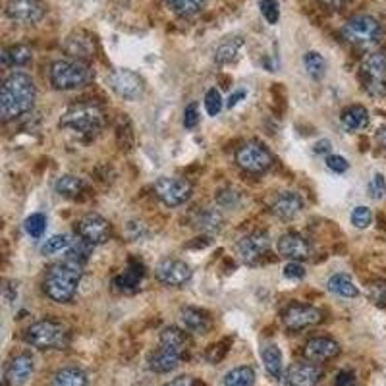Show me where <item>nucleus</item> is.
I'll return each instance as SVG.
<instances>
[{
	"label": "nucleus",
	"instance_id": "1",
	"mask_svg": "<svg viewBox=\"0 0 386 386\" xmlns=\"http://www.w3.org/2000/svg\"><path fill=\"white\" fill-rule=\"evenodd\" d=\"M37 89L33 79L23 72H12L2 81L0 91V116L4 122L20 118L23 114L31 113L35 105Z\"/></svg>",
	"mask_w": 386,
	"mask_h": 386
},
{
	"label": "nucleus",
	"instance_id": "2",
	"mask_svg": "<svg viewBox=\"0 0 386 386\" xmlns=\"http://www.w3.org/2000/svg\"><path fill=\"white\" fill-rule=\"evenodd\" d=\"M85 263L64 255L62 261L50 265L45 280H42V292L57 303H70L77 294L79 282L84 276Z\"/></svg>",
	"mask_w": 386,
	"mask_h": 386
},
{
	"label": "nucleus",
	"instance_id": "3",
	"mask_svg": "<svg viewBox=\"0 0 386 386\" xmlns=\"http://www.w3.org/2000/svg\"><path fill=\"white\" fill-rule=\"evenodd\" d=\"M188 346H190V340L186 330L166 327L161 332V348L149 358V369L159 375L174 371L186 356Z\"/></svg>",
	"mask_w": 386,
	"mask_h": 386
},
{
	"label": "nucleus",
	"instance_id": "4",
	"mask_svg": "<svg viewBox=\"0 0 386 386\" xmlns=\"http://www.w3.org/2000/svg\"><path fill=\"white\" fill-rule=\"evenodd\" d=\"M50 84L58 91H72L79 89L93 79L91 66L84 60H74V58H62L50 64L49 70Z\"/></svg>",
	"mask_w": 386,
	"mask_h": 386
},
{
	"label": "nucleus",
	"instance_id": "5",
	"mask_svg": "<svg viewBox=\"0 0 386 386\" xmlns=\"http://www.w3.org/2000/svg\"><path fill=\"white\" fill-rule=\"evenodd\" d=\"M25 342L37 350H64L70 342V332L58 321L42 319L25 330Z\"/></svg>",
	"mask_w": 386,
	"mask_h": 386
},
{
	"label": "nucleus",
	"instance_id": "6",
	"mask_svg": "<svg viewBox=\"0 0 386 386\" xmlns=\"http://www.w3.org/2000/svg\"><path fill=\"white\" fill-rule=\"evenodd\" d=\"M103 122H105V113L95 103H76L68 106L60 116V126L81 135L98 132Z\"/></svg>",
	"mask_w": 386,
	"mask_h": 386
},
{
	"label": "nucleus",
	"instance_id": "7",
	"mask_svg": "<svg viewBox=\"0 0 386 386\" xmlns=\"http://www.w3.org/2000/svg\"><path fill=\"white\" fill-rule=\"evenodd\" d=\"M359 79L371 97H386V55L380 50H371L361 58Z\"/></svg>",
	"mask_w": 386,
	"mask_h": 386
},
{
	"label": "nucleus",
	"instance_id": "8",
	"mask_svg": "<svg viewBox=\"0 0 386 386\" xmlns=\"http://www.w3.org/2000/svg\"><path fill=\"white\" fill-rule=\"evenodd\" d=\"M342 37L346 42H350L359 49H369L373 45H377L382 37V28L377 18L367 14L353 16L346 21L342 28Z\"/></svg>",
	"mask_w": 386,
	"mask_h": 386
},
{
	"label": "nucleus",
	"instance_id": "9",
	"mask_svg": "<svg viewBox=\"0 0 386 386\" xmlns=\"http://www.w3.org/2000/svg\"><path fill=\"white\" fill-rule=\"evenodd\" d=\"M236 164L247 174H263L273 169L274 157L265 145L249 141L236 151Z\"/></svg>",
	"mask_w": 386,
	"mask_h": 386
},
{
	"label": "nucleus",
	"instance_id": "10",
	"mask_svg": "<svg viewBox=\"0 0 386 386\" xmlns=\"http://www.w3.org/2000/svg\"><path fill=\"white\" fill-rule=\"evenodd\" d=\"M153 191L157 199L166 207H180L191 197L193 186L183 178H169L162 176L153 186Z\"/></svg>",
	"mask_w": 386,
	"mask_h": 386
},
{
	"label": "nucleus",
	"instance_id": "11",
	"mask_svg": "<svg viewBox=\"0 0 386 386\" xmlns=\"http://www.w3.org/2000/svg\"><path fill=\"white\" fill-rule=\"evenodd\" d=\"M323 323V311L315 305H305V303H292L284 309L282 313V324L292 332L311 329Z\"/></svg>",
	"mask_w": 386,
	"mask_h": 386
},
{
	"label": "nucleus",
	"instance_id": "12",
	"mask_svg": "<svg viewBox=\"0 0 386 386\" xmlns=\"http://www.w3.org/2000/svg\"><path fill=\"white\" fill-rule=\"evenodd\" d=\"M77 236L85 239L87 244H91L93 247L103 246L106 244L110 236H113V226L105 217H101L97 212H89L77 220L76 225Z\"/></svg>",
	"mask_w": 386,
	"mask_h": 386
},
{
	"label": "nucleus",
	"instance_id": "13",
	"mask_svg": "<svg viewBox=\"0 0 386 386\" xmlns=\"http://www.w3.org/2000/svg\"><path fill=\"white\" fill-rule=\"evenodd\" d=\"M108 85L120 98H126V101H135L145 93V81L140 74L127 70V68H120L114 70L108 76Z\"/></svg>",
	"mask_w": 386,
	"mask_h": 386
},
{
	"label": "nucleus",
	"instance_id": "14",
	"mask_svg": "<svg viewBox=\"0 0 386 386\" xmlns=\"http://www.w3.org/2000/svg\"><path fill=\"white\" fill-rule=\"evenodd\" d=\"M239 259L247 263V265H257L271 249V236L267 232H251L244 238L239 239L238 246Z\"/></svg>",
	"mask_w": 386,
	"mask_h": 386
},
{
	"label": "nucleus",
	"instance_id": "15",
	"mask_svg": "<svg viewBox=\"0 0 386 386\" xmlns=\"http://www.w3.org/2000/svg\"><path fill=\"white\" fill-rule=\"evenodd\" d=\"M35 371V359L31 353H18L10 359L4 367V377L2 382L4 386H23L31 379V375Z\"/></svg>",
	"mask_w": 386,
	"mask_h": 386
},
{
	"label": "nucleus",
	"instance_id": "16",
	"mask_svg": "<svg viewBox=\"0 0 386 386\" xmlns=\"http://www.w3.org/2000/svg\"><path fill=\"white\" fill-rule=\"evenodd\" d=\"M154 276L164 286L178 288V286H183L191 278V267L186 261L164 259L154 268Z\"/></svg>",
	"mask_w": 386,
	"mask_h": 386
},
{
	"label": "nucleus",
	"instance_id": "17",
	"mask_svg": "<svg viewBox=\"0 0 386 386\" xmlns=\"http://www.w3.org/2000/svg\"><path fill=\"white\" fill-rule=\"evenodd\" d=\"M6 16L16 23L31 25L42 20L45 6L41 0H8Z\"/></svg>",
	"mask_w": 386,
	"mask_h": 386
},
{
	"label": "nucleus",
	"instance_id": "18",
	"mask_svg": "<svg viewBox=\"0 0 386 386\" xmlns=\"http://www.w3.org/2000/svg\"><path fill=\"white\" fill-rule=\"evenodd\" d=\"M276 249H278V255L284 257V259L288 261H307L311 257V244H309L307 239L300 236V234H295V232H288V234H284L280 239H278V244H276Z\"/></svg>",
	"mask_w": 386,
	"mask_h": 386
},
{
	"label": "nucleus",
	"instance_id": "19",
	"mask_svg": "<svg viewBox=\"0 0 386 386\" xmlns=\"http://www.w3.org/2000/svg\"><path fill=\"white\" fill-rule=\"evenodd\" d=\"M340 356V344L336 340L327 336L311 338L307 344L303 346V358L307 361H313V363H324V361H330Z\"/></svg>",
	"mask_w": 386,
	"mask_h": 386
},
{
	"label": "nucleus",
	"instance_id": "20",
	"mask_svg": "<svg viewBox=\"0 0 386 386\" xmlns=\"http://www.w3.org/2000/svg\"><path fill=\"white\" fill-rule=\"evenodd\" d=\"M323 379V369L313 361H300L290 367L288 385L290 386H317Z\"/></svg>",
	"mask_w": 386,
	"mask_h": 386
},
{
	"label": "nucleus",
	"instance_id": "21",
	"mask_svg": "<svg viewBox=\"0 0 386 386\" xmlns=\"http://www.w3.org/2000/svg\"><path fill=\"white\" fill-rule=\"evenodd\" d=\"M271 211L280 220H294L303 211V199L294 191H282L280 195L274 197Z\"/></svg>",
	"mask_w": 386,
	"mask_h": 386
},
{
	"label": "nucleus",
	"instance_id": "22",
	"mask_svg": "<svg viewBox=\"0 0 386 386\" xmlns=\"http://www.w3.org/2000/svg\"><path fill=\"white\" fill-rule=\"evenodd\" d=\"M180 324H182V329L186 332L199 334V336L209 334V330L212 329V321L209 313H205V311L197 307H183L180 311Z\"/></svg>",
	"mask_w": 386,
	"mask_h": 386
},
{
	"label": "nucleus",
	"instance_id": "23",
	"mask_svg": "<svg viewBox=\"0 0 386 386\" xmlns=\"http://www.w3.org/2000/svg\"><path fill=\"white\" fill-rule=\"evenodd\" d=\"M64 50L74 60H84L85 62V58L93 57V39L87 33H81V31L72 33L64 42Z\"/></svg>",
	"mask_w": 386,
	"mask_h": 386
},
{
	"label": "nucleus",
	"instance_id": "24",
	"mask_svg": "<svg viewBox=\"0 0 386 386\" xmlns=\"http://www.w3.org/2000/svg\"><path fill=\"white\" fill-rule=\"evenodd\" d=\"M340 124L348 134H356L359 130H363L369 124V113L365 106L351 105L340 114Z\"/></svg>",
	"mask_w": 386,
	"mask_h": 386
},
{
	"label": "nucleus",
	"instance_id": "25",
	"mask_svg": "<svg viewBox=\"0 0 386 386\" xmlns=\"http://www.w3.org/2000/svg\"><path fill=\"white\" fill-rule=\"evenodd\" d=\"M261 359L265 363V369L273 377L274 380L282 379V373H284V358H282V350L273 342H267L261 348Z\"/></svg>",
	"mask_w": 386,
	"mask_h": 386
},
{
	"label": "nucleus",
	"instance_id": "26",
	"mask_svg": "<svg viewBox=\"0 0 386 386\" xmlns=\"http://www.w3.org/2000/svg\"><path fill=\"white\" fill-rule=\"evenodd\" d=\"M244 49V37L234 35L226 37L225 41L220 42L215 50V62L217 64H232L239 58V52Z\"/></svg>",
	"mask_w": 386,
	"mask_h": 386
},
{
	"label": "nucleus",
	"instance_id": "27",
	"mask_svg": "<svg viewBox=\"0 0 386 386\" xmlns=\"http://www.w3.org/2000/svg\"><path fill=\"white\" fill-rule=\"evenodd\" d=\"M50 386H89V377L79 367H62L52 375Z\"/></svg>",
	"mask_w": 386,
	"mask_h": 386
},
{
	"label": "nucleus",
	"instance_id": "28",
	"mask_svg": "<svg viewBox=\"0 0 386 386\" xmlns=\"http://www.w3.org/2000/svg\"><path fill=\"white\" fill-rule=\"evenodd\" d=\"M141 278H143V265L137 263V261H132L130 267L120 274V276H116L114 284H116V288L120 292H134L140 286Z\"/></svg>",
	"mask_w": 386,
	"mask_h": 386
},
{
	"label": "nucleus",
	"instance_id": "29",
	"mask_svg": "<svg viewBox=\"0 0 386 386\" xmlns=\"http://www.w3.org/2000/svg\"><path fill=\"white\" fill-rule=\"evenodd\" d=\"M31 58H33V50L29 49L28 45H12L2 50V64L8 68H21L31 62Z\"/></svg>",
	"mask_w": 386,
	"mask_h": 386
},
{
	"label": "nucleus",
	"instance_id": "30",
	"mask_svg": "<svg viewBox=\"0 0 386 386\" xmlns=\"http://www.w3.org/2000/svg\"><path fill=\"white\" fill-rule=\"evenodd\" d=\"M327 288H329V292H332V294L340 295V297H358L359 294L358 286L353 284L351 276H348V274L344 273L332 274L329 278V282H327Z\"/></svg>",
	"mask_w": 386,
	"mask_h": 386
},
{
	"label": "nucleus",
	"instance_id": "31",
	"mask_svg": "<svg viewBox=\"0 0 386 386\" xmlns=\"http://www.w3.org/2000/svg\"><path fill=\"white\" fill-rule=\"evenodd\" d=\"M85 190V182L74 174H64L55 182V191L62 197H77Z\"/></svg>",
	"mask_w": 386,
	"mask_h": 386
},
{
	"label": "nucleus",
	"instance_id": "32",
	"mask_svg": "<svg viewBox=\"0 0 386 386\" xmlns=\"http://www.w3.org/2000/svg\"><path fill=\"white\" fill-rule=\"evenodd\" d=\"M222 226H225V217L217 209H209L197 218V228L207 234H217L222 230Z\"/></svg>",
	"mask_w": 386,
	"mask_h": 386
},
{
	"label": "nucleus",
	"instance_id": "33",
	"mask_svg": "<svg viewBox=\"0 0 386 386\" xmlns=\"http://www.w3.org/2000/svg\"><path fill=\"white\" fill-rule=\"evenodd\" d=\"M255 385V371L251 367L242 365L226 373L225 386H253Z\"/></svg>",
	"mask_w": 386,
	"mask_h": 386
},
{
	"label": "nucleus",
	"instance_id": "34",
	"mask_svg": "<svg viewBox=\"0 0 386 386\" xmlns=\"http://www.w3.org/2000/svg\"><path fill=\"white\" fill-rule=\"evenodd\" d=\"M303 66H305V72L309 74V77H313V79H321L327 74V62H324V58L317 50L305 52Z\"/></svg>",
	"mask_w": 386,
	"mask_h": 386
},
{
	"label": "nucleus",
	"instance_id": "35",
	"mask_svg": "<svg viewBox=\"0 0 386 386\" xmlns=\"http://www.w3.org/2000/svg\"><path fill=\"white\" fill-rule=\"evenodd\" d=\"M166 6L178 16H193L203 8L205 0H164Z\"/></svg>",
	"mask_w": 386,
	"mask_h": 386
},
{
	"label": "nucleus",
	"instance_id": "36",
	"mask_svg": "<svg viewBox=\"0 0 386 386\" xmlns=\"http://www.w3.org/2000/svg\"><path fill=\"white\" fill-rule=\"evenodd\" d=\"M70 236L68 234H57V236H52L49 238L45 244L41 246V253L42 255H55V253H62L68 251V247L72 246Z\"/></svg>",
	"mask_w": 386,
	"mask_h": 386
},
{
	"label": "nucleus",
	"instance_id": "37",
	"mask_svg": "<svg viewBox=\"0 0 386 386\" xmlns=\"http://www.w3.org/2000/svg\"><path fill=\"white\" fill-rule=\"evenodd\" d=\"M47 230V217L41 212H35L31 217L25 218V232H28L31 238H41Z\"/></svg>",
	"mask_w": 386,
	"mask_h": 386
},
{
	"label": "nucleus",
	"instance_id": "38",
	"mask_svg": "<svg viewBox=\"0 0 386 386\" xmlns=\"http://www.w3.org/2000/svg\"><path fill=\"white\" fill-rule=\"evenodd\" d=\"M350 220L351 225L356 226V228H359V230H365V228H369L373 222V212L369 207H356L353 211H351L350 215Z\"/></svg>",
	"mask_w": 386,
	"mask_h": 386
},
{
	"label": "nucleus",
	"instance_id": "39",
	"mask_svg": "<svg viewBox=\"0 0 386 386\" xmlns=\"http://www.w3.org/2000/svg\"><path fill=\"white\" fill-rule=\"evenodd\" d=\"M259 8L263 18L267 20V23L276 25L280 20V8H278V0H259Z\"/></svg>",
	"mask_w": 386,
	"mask_h": 386
},
{
	"label": "nucleus",
	"instance_id": "40",
	"mask_svg": "<svg viewBox=\"0 0 386 386\" xmlns=\"http://www.w3.org/2000/svg\"><path fill=\"white\" fill-rule=\"evenodd\" d=\"M205 108H207L209 116L220 114V110H222V97H220V93L217 89H209V91L205 93Z\"/></svg>",
	"mask_w": 386,
	"mask_h": 386
},
{
	"label": "nucleus",
	"instance_id": "41",
	"mask_svg": "<svg viewBox=\"0 0 386 386\" xmlns=\"http://www.w3.org/2000/svg\"><path fill=\"white\" fill-rule=\"evenodd\" d=\"M367 292H369V297H371L377 305H386V280L371 282Z\"/></svg>",
	"mask_w": 386,
	"mask_h": 386
},
{
	"label": "nucleus",
	"instance_id": "42",
	"mask_svg": "<svg viewBox=\"0 0 386 386\" xmlns=\"http://www.w3.org/2000/svg\"><path fill=\"white\" fill-rule=\"evenodd\" d=\"M217 203L225 209H234L239 205V193L234 190H220L217 193Z\"/></svg>",
	"mask_w": 386,
	"mask_h": 386
},
{
	"label": "nucleus",
	"instance_id": "43",
	"mask_svg": "<svg viewBox=\"0 0 386 386\" xmlns=\"http://www.w3.org/2000/svg\"><path fill=\"white\" fill-rule=\"evenodd\" d=\"M369 195L373 199H382L386 195V180L382 174H375L369 182Z\"/></svg>",
	"mask_w": 386,
	"mask_h": 386
},
{
	"label": "nucleus",
	"instance_id": "44",
	"mask_svg": "<svg viewBox=\"0 0 386 386\" xmlns=\"http://www.w3.org/2000/svg\"><path fill=\"white\" fill-rule=\"evenodd\" d=\"M197 124H199V106L195 103H191L183 110V127L186 130H193Z\"/></svg>",
	"mask_w": 386,
	"mask_h": 386
},
{
	"label": "nucleus",
	"instance_id": "45",
	"mask_svg": "<svg viewBox=\"0 0 386 386\" xmlns=\"http://www.w3.org/2000/svg\"><path fill=\"white\" fill-rule=\"evenodd\" d=\"M324 162H327V166H329L332 172H336V174H344L346 170L350 169V162L346 161L344 157H340V154H329Z\"/></svg>",
	"mask_w": 386,
	"mask_h": 386
},
{
	"label": "nucleus",
	"instance_id": "46",
	"mask_svg": "<svg viewBox=\"0 0 386 386\" xmlns=\"http://www.w3.org/2000/svg\"><path fill=\"white\" fill-rule=\"evenodd\" d=\"M284 276L290 280H302L305 276V268L300 261H290L288 265L284 267Z\"/></svg>",
	"mask_w": 386,
	"mask_h": 386
},
{
	"label": "nucleus",
	"instance_id": "47",
	"mask_svg": "<svg viewBox=\"0 0 386 386\" xmlns=\"http://www.w3.org/2000/svg\"><path fill=\"white\" fill-rule=\"evenodd\" d=\"M336 386H356V375L351 371H340L334 379Z\"/></svg>",
	"mask_w": 386,
	"mask_h": 386
},
{
	"label": "nucleus",
	"instance_id": "48",
	"mask_svg": "<svg viewBox=\"0 0 386 386\" xmlns=\"http://www.w3.org/2000/svg\"><path fill=\"white\" fill-rule=\"evenodd\" d=\"M162 386H197L195 379L190 377V375H182V377H176L170 382H164Z\"/></svg>",
	"mask_w": 386,
	"mask_h": 386
},
{
	"label": "nucleus",
	"instance_id": "49",
	"mask_svg": "<svg viewBox=\"0 0 386 386\" xmlns=\"http://www.w3.org/2000/svg\"><path fill=\"white\" fill-rule=\"evenodd\" d=\"M330 149H332V145H330V141L329 140H321V141H317L315 143V151L317 154H323V153H329Z\"/></svg>",
	"mask_w": 386,
	"mask_h": 386
},
{
	"label": "nucleus",
	"instance_id": "50",
	"mask_svg": "<svg viewBox=\"0 0 386 386\" xmlns=\"http://www.w3.org/2000/svg\"><path fill=\"white\" fill-rule=\"evenodd\" d=\"M244 97H246V91H236L234 95H230V98H228L226 106H228V108H234V106L238 105L239 101H242Z\"/></svg>",
	"mask_w": 386,
	"mask_h": 386
},
{
	"label": "nucleus",
	"instance_id": "51",
	"mask_svg": "<svg viewBox=\"0 0 386 386\" xmlns=\"http://www.w3.org/2000/svg\"><path fill=\"white\" fill-rule=\"evenodd\" d=\"M319 2L327 8H340L346 4V0H319Z\"/></svg>",
	"mask_w": 386,
	"mask_h": 386
},
{
	"label": "nucleus",
	"instance_id": "52",
	"mask_svg": "<svg viewBox=\"0 0 386 386\" xmlns=\"http://www.w3.org/2000/svg\"><path fill=\"white\" fill-rule=\"evenodd\" d=\"M377 141H379V145L386 151V127H380L379 132H377Z\"/></svg>",
	"mask_w": 386,
	"mask_h": 386
}]
</instances>
